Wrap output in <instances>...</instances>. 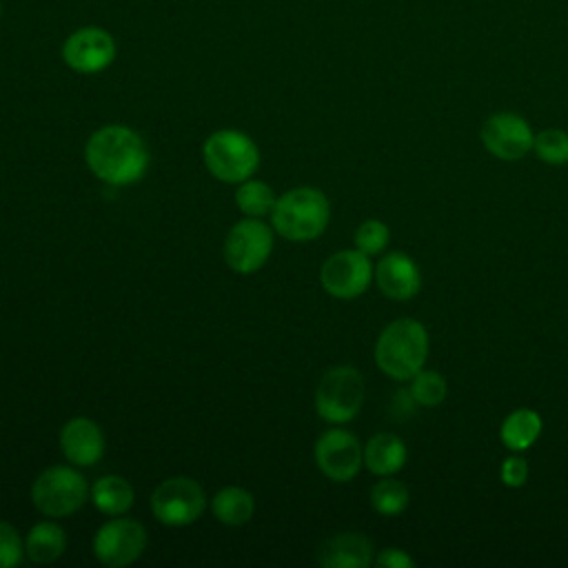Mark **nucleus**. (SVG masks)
<instances>
[{
	"label": "nucleus",
	"mask_w": 568,
	"mask_h": 568,
	"mask_svg": "<svg viewBox=\"0 0 568 568\" xmlns=\"http://www.w3.org/2000/svg\"><path fill=\"white\" fill-rule=\"evenodd\" d=\"M84 158L91 173L111 186L135 184L149 169L144 140L122 124H106L93 131L87 140Z\"/></svg>",
	"instance_id": "obj_1"
},
{
	"label": "nucleus",
	"mask_w": 568,
	"mask_h": 568,
	"mask_svg": "<svg viewBox=\"0 0 568 568\" xmlns=\"http://www.w3.org/2000/svg\"><path fill=\"white\" fill-rule=\"evenodd\" d=\"M317 561L324 568H366L373 561V544L359 532H339L322 544Z\"/></svg>",
	"instance_id": "obj_16"
},
{
	"label": "nucleus",
	"mask_w": 568,
	"mask_h": 568,
	"mask_svg": "<svg viewBox=\"0 0 568 568\" xmlns=\"http://www.w3.org/2000/svg\"><path fill=\"white\" fill-rule=\"evenodd\" d=\"M406 464V444L395 433H377L364 446V466L379 475H395Z\"/></svg>",
	"instance_id": "obj_17"
},
{
	"label": "nucleus",
	"mask_w": 568,
	"mask_h": 568,
	"mask_svg": "<svg viewBox=\"0 0 568 568\" xmlns=\"http://www.w3.org/2000/svg\"><path fill=\"white\" fill-rule=\"evenodd\" d=\"M331 220L326 195L313 186H297L275 200L273 229L291 242H308L324 233Z\"/></svg>",
	"instance_id": "obj_3"
},
{
	"label": "nucleus",
	"mask_w": 568,
	"mask_h": 568,
	"mask_svg": "<svg viewBox=\"0 0 568 568\" xmlns=\"http://www.w3.org/2000/svg\"><path fill=\"white\" fill-rule=\"evenodd\" d=\"M62 62L82 75H93L109 69L118 55V44L111 31L98 24H84L71 31L62 42Z\"/></svg>",
	"instance_id": "obj_8"
},
{
	"label": "nucleus",
	"mask_w": 568,
	"mask_h": 568,
	"mask_svg": "<svg viewBox=\"0 0 568 568\" xmlns=\"http://www.w3.org/2000/svg\"><path fill=\"white\" fill-rule=\"evenodd\" d=\"M532 149L541 162L559 166L568 162V133L561 129H544L535 135Z\"/></svg>",
	"instance_id": "obj_25"
},
{
	"label": "nucleus",
	"mask_w": 568,
	"mask_h": 568,
	"mask_svg": "<svg viewBox=\"0 0 568 568\" xmlns=\"http://www.w3.org/2000/svg\"><path fill=\"white\" fill-rule=\"evenodd\" d=\"M235 204L248 217H262L273 211L275 193L266 182L260 180H244L235 191Z\"/></svg>",
	"instance_id": "obj_22"
},
{
	"label": "nucleus",
	"mask_w": 568,
	"mask_h": 568,
	"mask_svg": "<svg viewBox=\"0 0 568 568\" xmlns=\"http://www.w3.org/2000/svg\"><path fill=\"white\" fill-rule=\"evenodd\" d=\"M0 18H2V2H0Z\"/></svg>",
	"instance_id": "obj_30"
},
{
	"label": "nucleus",
	"mask_w": 568,
	"mask_h": 568,
	"mask_svg": "<svg viewBox=\"0 0 568 568\" xmlns=\"http://www.w3.org/2000/svg\"><path fill=\"white\" fill-rule=\"evenodd\" d=\"M501 481L508 486V488H519L526 484L528 479V464L524 457H517V455H510L504 459L501 464Z\"/></svg>",
	"instance_id": "obj_28"
},
{
	"label": "nucleus",
	"mask_w": 568,
	"mask_h": 568,
	"mask_svg": "<svg viewBox=\"0 0 568 568\" xmlns=\"http://www.w3.org/2000/svg\"><path fill=\"white\" fill-rule=\"evenodd\" d=\"M410 395L422 406H437L446 397V379L437 371H419L410 377Z\"/></svg>",
	"instance_id": "obj_24"
},
{
	"label": "nucleus",
	"mask_w": 568,
	"mask_h": 568,
	"mask_svg": "<svg viewBox=\"0 0 568 568\" xmlns=\"http://www.w3.org/2000/svg\"><path fill=\"white\" fill-rule=\"evenodd\" d=\"M364 404V377L353 366L328 368L315 390L317 415L328 424L351 422Z\"/></svg>",
	"instance_id": "obj_5"
},
{
	"label": "nucleus",
	"mask_w": 568,
	"mask_h": 568,
	"mask_svg": "<svg viewBox=\"0 0 568 568\" xmlns=\"http://www.w3.org/2000/svg\"><path fill=\"white\" fill-rule=\"evenodd\" d=\"M224 262L240 275L260 271L273 251V231L260 217H246L231 226L224 240Z\"/></svg>",
	"instance_id": "obj_7"
},
{
	"label": "nucleus",
	"mask_w": 568,
	"mask_h": 568,
	"mask_svg": "<svg viewBox=\"0 0 568 568\" xmlns=\"http://www.w3.org/2000/svg\"><path fill=\"white\" fill-rule=\"evenodd\" d=\"M408 501V488L399 479H390V475H386V479H379L371 488V506L384 517H395L404 513Z\"/></svg>",
	"instance_id": "obj_23"
},
{
	"label": "nucleus",
	"mask_w": 568,
	"mask_h": 568,
	"mask_svg": "<svg viewBox=\"0 0 568 568\" xmlns=\"http://www.w3.org/2000/svg\"><path fill=\"white\" fill-rule=\"evenodd\" d=\"M24 557V541L20 532L0 519V568H13Z\"/></svg>",
	"instance_id": "obj_27"
},
{
	"label": "nucleus",
	"mask_w": 568,
	"mask_h": 568,
	"mask_svg": "<svg viewBox=\"0 0 568 568\" xmlns=\"http://www.w3.org/2000/svg\"><path fill=\"white\" fill-rule=\"evenodd\" d=\"M377 288L395 302H406L415 297L422 288V273L413 257L406 253H386L375 266Z\"/></svg>",
	"instance_id": "obj_14"
},
{
	"label": "nucleus",
	"mask_w": 568,
	"mask_h": 568,
	"mask_svg": "<svg viewBox=\"0 0 568 568\" xmlns=\"http://www.w3.org/2000/svg\"><path fill=\"white\" fill-rule=\"evenodd\" d=\"M428 355V333L410 317L390 322L377 337L375 362L382 373L397 382L410 379L424 368Z\"/></svg>",
	"instance_id": "obj_2"
},
{
	"label": "nucleus",
	"mask_w": 568,
	"mask_h": 568,
	"mask_svg": "<svg viewBox=\"0 0 568 568\" xmlns=\"http://www.w3.org/2000/svg\"><path fill=\"white\" fill-rule=\"evenodd\" d=\"M146 548V530L129 517H113L93 535V555L109 568L133 564Z\"/></svg>",
	"instance_id": "obj_10"
},
{
	"label": "nucleus",
	"mask_w": 568,
	"mask_h": 568,
	"mask_svg": "<svg viewBox=\"0 0 568 568\" xmlns=\"http://www.w3.org/2000/svg\"><path fill=\"white\" fill-rule=\"evenodd\" d=\"M60 450L75 466H93L104 455V433L89 417H73L60 430Z\"/></svg>",
	"instance_id": "obj_15"
},
{
	"label": "nucleus",
	"mask_w": 568,
	"mask_h": 568,
	"mask_svg": "<svg viewBox=\"0 0 568 568\" xmlns=\"http://www.w3.org/2000/svg\"><path fill=\"white\" fill-rule=\"evenodd\" d=\"M375 564L382 568H413L415 559L408 552H404L402 548H384L375 557Z\"/></svg>",
	"instance_id": "obj_29"
},
{
	"label": "nucleus",
	"mask_w": 568,
	"mask_h": 568,
	"mask_svg": "<svg viewBox=\"0 0 568 568\" xmlns=\"http://www.w3.org/2000/svg\"><path fill=\"white\" fill-rule=\"evenodd\" d=\"M388 240H390V231H388V226H386L384 222H379V220H366V222H362V224L357 226V231H355V246H357L362 253H366L368 257L382 253V251L386 248Z\"/></svg>",
	"instance_id": "obj_26"
},
{
	"label": "nucleus",
	"mask_w": 568,
	"mask_h": 568,
	"mask_svg": "<svg viewBox=\"0 0 568 568\" xmlns=\"http://www.w3.org/2000/svg\"><path fill=\"white\" fill-rule=\"evenodd\" d=\"M481 142L499 160H521L532 149L530 124L517 113H495L481 126Z\"/></svg>",
	"instance_id": "obj_13"
},
{
	"label": "nucleus",
	"mask_w": 568,
	"mask_h": 568,
	"mask_svg": "<svg viewBox=\"0 0 568 568\" xmlns=\"http://www.w3.org/2000/svg\"><path fill=\"white\" fill-rule=\"evenodd\" d=\"M373 277V264L359 248L333 253L320 271L324 291L337 300H353L362 295Z\"/></svg>",
	"instance_id": "obj_12"
},
{
	"label": "nucleus",
	"mask_w": 568,
	"mask_h": 568,
	"mask_svg": "<svg viewBox=\"0 0 568 568\" xmlns=\"http://www.w3.org/2000/svg\"><path fill=\"white\" fill-rule=\"evenodd\" d=\"M206 495L191 477H169L151 495V510L164 526H189L204 513Z\"/></svg>",
	"instance_id": "obj_9"
},
{
	"label": "nucleus",
	"mask_w": 568,
	"mask_h": 568,
	"mask_svg": "<svg viewBox=\"0 0 568 568\" xmlns=\"http://www.w3.org/2000/svg\"><path fill=\"white\" fill-rule=\"evenodd\" d=\"M317 468L333 481H351L362 464H364V450L359 439L344 428H328L324 430L313 448Z\"/></svg>",
	"instance_id": "obj_11"
},
{
	"label": "nucleus",
	"mask_w": 568,
	"mask_h": 568,
	"mask_svg": "<svg viewBox=\"0 0 568 568\" xmlns=\"http://www.w3.org/2000/svg\"><path fill=\"white\" fill-rule=\"evenodd\" d=\"M31 499L42 515L69 517L89 499V486L75 468L51 466L33 479Z\"/></svg>",
	"instance_id": "obj_6"
},
{
	"label": "nucleus",
	"mask_w": 568,
	"mask_h": 568,
	"mask_svg": "<svg viewBox=\"0 0 568 568\" xmlns=\"http://www.w3.org/2000/svg\"><path fill=\"white\" fill-rule=\"evenodd\" d=\"M541 433V417L532 408H517L504 422L499 437L510 450L530 448Z\"/></svg>",
	"instance_id": "obj_21"
},
{
	"label": "nucleus",
	"mask_w": 568,
	"mask_h": 568,
	"mask_svg": "<svg viewBox=\"0 0 568 568\" xmlns=\"http://www.w3.org/2000/svg\"><path fill=\"white\" fill-rule=\"evenodd\" d=\"M67 548L64 530L53 521H38L24 539V552L33 564H51Z\"/></svg>",
	"instance_id": "obj_19"
},
{
	"label": "nucleus",
	"mask_w": 568,
	"mask_h": 568,
	"mask_svg": "<svg viewBox=\"0 0 568 568\" xmlns=\"http://www.w3.org/2000/svg\"><path fill=\"white\" fill-rule=\"evenodd\" d=\"M211 510L217 521L226 526H242L253 517L255 499L246 488L240 486H226L215 493L211 501Z\"/></svg>",
	"instance_id": "obj_20"
},
{
	"label": "nucleus",
	"mask_w": 568,
	"mask_h": 568,
	"mask_svg": "<svg viewBox=\"0 0 568 568\" xmlns=\"http://www.w3.org/2000/svg\"><path fill=\"white\" fill-rule=\"evenodd\" d=\"M202 158L211 175L229 184L248 180L260 166V151L255 142L235 129H220L211 133L202 146Z\"/></svg>",
	"instance_id": "obj_4"
},
{
	"label": "nucleus",
	"mask_w": 568,
	"mask_h": 568,
	"mask_svg": "<svg viewBox=\"0 0 568 568\" xmlns=\"http://www.w3.org/2000/svg\"><path fill=\"white\" fill-rule=\"evenodd\" d=\"M89 497L100 513L118 517V515L129 513V508L135 501V490L124 477L104 475V477L95 479V484L89 490Z\"/></svg>",
	"instance_id": "obj_18"
}]
</instances>
